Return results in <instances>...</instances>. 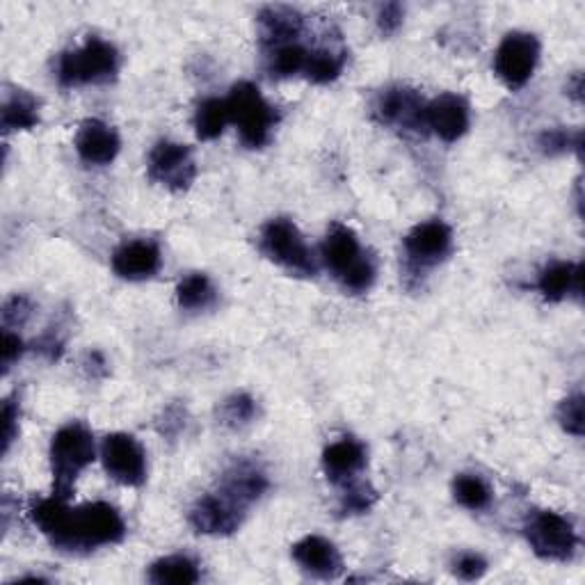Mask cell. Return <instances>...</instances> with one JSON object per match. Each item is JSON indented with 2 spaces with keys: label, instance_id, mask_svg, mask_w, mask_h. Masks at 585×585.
<instances>
[{
  "label": "cell",
  "instance_id": "obj_30",
  "mask_svg": "<svg viewBox=\"0 0 585 585\" xmlns=\"http://www.w3.org/2000/svg\"><path fill=\"white\" fill-rule=\"evenodd\" d=\"M558 421L569 434H574V437L583 434V396L581 393L569 396L561 402Z\"/></svg>",
  "mask_w": 585,
  "mask_h": 585
},
{
  "label": "cell",
  "instance_id": "obj_31",
  "mask_svg": "<svg viewBox=\"0 0 585 585\" xmlns=\"http://www.w3.org/2000/svg\"><path fill=\"white\" fill-rule=\"evenodd\" d=\"M256 408H254V400L245 393H238V396H232L229 400H225L223 406V417H225V423L229 425H245L252 421Z\"/></svg>",
  "mask_w": 585,
  "mask_h": 585
},
{
  "label": "cell",
  "instance_id": "obj_7",
  "mask_svg": "<svg viewBox=\"0 0 585 585\" xmlns=\"http://www.w3.org/2000/svg\"><path fill=\"white\" fill-rule=\"evenodd\" d=\"M526 537L533 552L544 561H569L576 552V531L558 512L540 510L526 524Z\"/></svg>",
  "mask_w": 585,
  "mask_h": 585
},
{
  "label": "cell",
  "instance_id": "obj_33",
  "mask_svg": "<svg viewBox=\"0 0 585 585\" xmlns=\"http://www.w3.org/2000/svg\"><path fill=\"white\" fill-rule=\"evenodd\" d=\"M488 572V563L483 556L479 554H462L458 561H455V574L464 581H475L481 578L483 574Z\"/></svg>",
  "mask_w": 585,
  "mask_h": 585
},
{
  "label": "cell",
  "instance_id": "obj_9",
  "mask_svg": "<svg viewBox=\"0 0 585 585\" xmlns=\"http://www.w3.org/2000/svg\"><path fill=\"white\" fill-rule=\"evenodd\" d=\"M101 460L110 479L120 485L140 488L146 481V455L131 434H107L101 444Z\"/></svg>",
  "mask_w": 585,
  "mask_h": 585
},
{
  "label": "cell",
  "instance_id": "obj_5",
  "mask_svg": "<svg viewBox=\"0 0 585 585\" xmlns=\"http://www.w3.org/2000/svg\"><path fill=\"white\" fill-rule=\"evenodd\" d=\"M229 117L238 126L240 140L249 150H259L277 124V110L264 99L259 88L243 81L232 88L227 96Z\"/></svg>",
  "mask_w": 585,
  "mask_h": 585
},
{
  "label": "cell",
  "instance_id": "obj_24",
  "mask_svg": "<svg viewBox=\"0 0 585 585\" xmlns=\"http://www.w3.org/2000/svg\"><path fill=\"white\" fill-rule=\"evenodd\" d=\"M229 117L227 99H206L199 103L195 113V131L199 140H215L225 133Z\"/></svg>",
  "mask_w": 585,
  "mask_h": 585
},
{
  "label": "cell",
  "instance_id": "obj_34",
  "mask_svg": "<svg viewBox=\"0 0 585 585\" xmlns=\"http://www.w3.org/2000/svg\"><path fill=\"white\" fill-rule=\"evenodd\" d=\"M402 17H406V10H402L400 3H387L378 12V23L384 34H393L402 25Z\"/></svg>",
  "mask_w": 585,
  "mask_h": 585
},
{
  "label": "cell",
  "instance_id": "obj_26",
  "mask_svg": "<svg viewBox=\"0 0 585 585\" xmlns=\"http://www.w3.org/2000/svg\"><path fill=\"white\" fill-rule=\"evenodd\" d=\"M343 64H346V53H337L332 49H316L309 51L305 76L318 85L332 83L335 79H339Z\"/></svg>",
  "mask_w": 585,
  "mask_h": 585
},
{
  "label": "cell",
  "instance_id": "obj_14",
  "mask_svg": "<svg viewBox=\"0 0 585 585\" xmlns=\"http://www.w3.org/2000/svg\"><path fill=\"white\" fill-rule=\"evenodd\" d=\"M425 129L439 140L458 142L469 131V103L458 94H442L425 105Z\"/></svg>",
  "mask_w": 585,
  "mask_h": 585
},
{
  "label": "cell",
  "instance_id": "obj_27",
  "mask_svg": "<svg viewBox=\"0 0 585 585\" xmlns=\"http://www.w3.org/2000/svg\"><path fill=\"white\" fill-rule=\"evenodd\" d=\"M307 60H309V51L300 42L277 44L273 47V53H270V71H273V76H279V79L298 76V73H305Z\"/></svg>",
  "mask_w": 585,
  "mask_h": 585
},
{
  "label": "cell",
  "instance_id": "obj_6",
  "mask_svg": "<svg viewBox=\"0 0 585 585\" xmlns=\"http://www.w3.org/2000/svg\"><path fill=\"white\" fill-rule=\"evenodd\" d=\"M261 249L270 261H275L277 266H281L292 275L298 277L316 275V261L309 245L305 243V236L286 217L270 219V223L264 227Z\"/></svg>",
  "mask_w": 585,
  "mask_h": 585
},
{
  "label": "cell",
  "instance_id": "obj_4",
  "mask_svg": "<svg viewBox=\"0 0 585 585\" xmlns=\"http://www.w3.org/2000/svg\"><path fill=\"white\" fill-rule=\"evenodd\" d=\"M117 49L101 37H90L81 49L62 53L58 62V81L62 88L107 83L117 76Z\"/></svg>",
  "mask_w": 585,
  "mask_h": 585
},
{
  "label": "cell",
  "instance_id": "obj_37",
  "mask_svg": "<svg viewBox=\"0 0 585 585\" xmlns=\"http://www.w3.org/2000/svg\"><path fill=\"white\" fill-rule=\"evenodd\" d=\"M30 316V305L25 298H12L6 302V309H3V320H6V327L10 325H21L25 318Z\"/></svg>",
  "mask_w": 585,
  "mask_h": 585
},
{
  "label": "cell",
  "instance_id": "obj_23",
  "mask_svg": "<svg viewBox=\"0 0 585 585\" xmlns=\"http://www.w3.org/2000/svg\"><path fill=\"white\" fill-rule=\"evenodd\" d=\"M150 581L158 585H191L199 581V569L188 556H167L152 565Z\"/></svg>",
  "mask_w": 585,
  "mask_h": 585
},
{
  "label": "cell",
  "instance_id": "obj_29",
  "mask_svg": "<svg viewBox=\"0 0 585 585\" xmlns=\"http://www.w3.org/2000/svg\"><path fill=\"white\" fill-rule=\"evenodd\" d=\"M343 494H341V512L346 515H361V512H369L373 507V503L378 501V492L359 479L341 485Z\"/></svg>",
  "mask_w": 585,
  "mask_h": 585
},
{
  "label": "cell",
  "instance_id": "obj_32",
  "mask_svg": "<svg viewBox=\"0 0 585 585\" xmlns=\"http://www.w3.org/2000/svg\"><path fill=\"white\" fill-rule=\"evenodd\" d=\"M540 146L546 152V154H561L565 150H569V146H574V150H581V133H576L574 137L563 131V129H556V131H548L542 135L540 140Z\"/></svg>",
  "mask_w": 585,
  "mask_h": 585
},
{
  "label": "cell",
  "instance_id": "obj_15",
  "mask_svg": "<svg viewBox=\"0 0 585 585\" xmlns=\"http://www.w3.org/2000/svg\"><path fill=\"white\" fill-rule=\"evenodd\" d=\"M161 268V249L154 240H129L113 254V270L129 281L150 279Z\"/></svg>",
  "mask_w": 585,
  "mask_h": 585
},
{
  "label": "cell",
  "instance_id": "obj_19",
  "mask_svg": "<svg viewBox=\"0 0 585 585\" xmlns=\"http://www.w3.org/2000/svg\"><path fill=\"white\" fill-rule=\"evenodd\" d=\"M268 490L266 473L252 462H236L232 464L219 483V492H225L240 505L249 507L254 501H259Z\"/></svg>",
  "mask_w": 585,
  "mask_h": 585
},
{
  "label": "cell",
  "instance_id": "obj_18",
  "mask_svg": "<svg viewBox=\"0 0 585 585\" xmlns=\"http://www.w3.org/2000/svg\"><path fill=\"white\" fill-rule=\"evenodd\" d=\"M366 466V449L357 439L343 437L339 442L329 444L322 453V471L335 485H346L355 481Z\"/></svg>",
  "mask_w": 585,
  "mask_h": 585
},
{
  "label": "cell",
  "instance_id": "obj_8",
  "mask_svg": "<svg viewBox=\"0 0 585 585\" xmlns=\"http://www.w3.org/2000/svg\"><path fill=\"white\" fill-rule=\"evenodd\" d=\"M540 60V42L531 32H510L503 37V42L494 55V71L496 76L510 88H524Z\"/></svg>",
  "mask_w": 585,
  "mask_h": 585
},
{
  "label": "cell",
  "instance_id": "obj_28",
  "mask_svg": "<svg viewBox=\"0 0 585 585\" xmlns=\"http://www.w3.org/2000/svg\"><path fill=\"white\" fill-rule=\"evenodd\" d=\"M453 494L460 501V505L469 510H485L492 503L490 485L481 479V475H473V473L458 475L453 483Z\"/></svg>",
  "mask_w": 585,
  "mask_h": 585
},
{
  "label": "cell",
  "instance_id": "obj_36",
  "mask_svg": "<svg viewBox=\"0 0 585 585\" xmlns=\"http://www.w3.org/2000/svg\"><path fill=\"white\" fill-rule=\"evenodd\" d=\"M17 421H19V408L14 406V400H6V406H3V453H8L12 442H14Z\"/></svg>",
  "mask_w": 585,
  "mask_h": 585
},
{
  "label": "cell",
  "instance_id": "obj_25",
  "mask_svg": "<svg viewBox=\"0 0 585 585\" xmlns=\"http://www.w3.org/2000/svg\"><path fill=\"white\" fill-rule=\"evenodd\" d=\"M176 300L181 309L204 311L215 302V288L206 275L193 273L186 279H181L176 288Z\"/></svg>",
  "mask_w": 585,
  "mask_h": 585
},
{
  "label": "cell",
  "instance_id": "obj_3",
  "mask_svg": "<svg viewBox=\"0 0 585 585\" xmlns=\"http://www.w3.org/2000/svg\"><path fill=\"white\" fill-rule=\"evenodd\" d=\"M94 437L83 423L73 421L60 428L51 442L53 496L69 501L79 475L94 462Z\"/></svg>",
  "mask_w": 585,
  "mask_h": 585
},
{
  "label": "cell",
  "instance_id": "obj_2",
  "mask_svg": "<svg viewBox=\"0 0 585 585\" xmlns=\"http://www.w3.org/2000/svg\"><path fill=\"white\" fill-rule=\"evenodd\" d=\"M322 261L346 290L363 292L376 281V264L359 245L357 234L346 225H332L322 243Z\"/></svg>",
  "mask_w": 585,
  "mask_h": 585
},
{
  "label": "cell",
  "instance_id": "obj_11",
  "mask_svg": "<svg viewBox=\"0 0 585 585\" xmlns=\"http://www.w3.org/2000/svg\"><path fill=\"white\" fill-rule=\"evenodd\" d=\"M245 505L227 496L225 492H213L202 496L193 512H191V524L197 533L204 535H232L240 528L245 520Z\"/></svg>",
  "mask_w": 585,
  "mask_h": 585
},
{
  "label": "cell",
  "instance_id": "obj_12",
  "mask_svg": "<svg viewBox=\"0 0 585 585\" xmlns=\"http://www.w3.org/2000/svg\"><path fill=\"white\" fill-rule=\"evenodd\" d=\"M453 247V232L442 219H430V223L417 225L406 236V252L410 264L417 268H430L444 261Z\"/></svg>",
  "mask_w": 585,
  "mask_h": 585
},
{
  "label": "cell",
  "instance_id": "obj_10",
  "mask_svg": "<svg viewBox=\"0 0 585 585\" xmlns=\"http://www.w3.org/2000/svg\"><path fill=\"white\" fill-rule=\"evenodd\" d=\"M150 176L167 191H188L197 176L193 152L186 144L163 140L150 154Z\"/></svg>",
  "mask_w": 585,
  "mask_h": 585
},
{
  "label": "cell",
  "instance_id": "obj_21",
  "mask_svg": "<svg viewBox=\"0 0 585 585\" xmlns=\"http://www.w3.org/2000/svg\"><path fill=\"white\" fill-rule=\"evenodd\" d=\"M259 21L264 25L266 42L277 47V44H286V42H298L296 37L302 32L305 17L292 8L273 6L259 14Z\"/></svg>",
  "mask_w": 585,
  "mask_h": 585
},
{
  "label": "cell",
  "instance_id": "obj_22",
  "mask_svg": "<svg viewBox=\"0 0 585 585\" xmlns=\"http://www.w3.org/2000/svg\"><path fill=\"white\" fill-rule=\"evenodd\" d=\"M40 124V101L25 90H14L3 101V133L28 131Z\"/></svg>",
  "mask_w": 585,
  "mask_h": 585
},
{
  "label": "cell",
  "instance_id": "obj_1",
  "mask_svg": "<svg viewBox=\"0 0 585 585\" xmlns=\"http://www.w3.org/2000/svg\"><path fill=\"white\" fill-rule=\"evenodd\" d=\"M30 520L55 548L69 554L117 544L126 535V524L110 503H88L69 507L64 499H44L30 507Z\"/></svg>",
  "mask_w": 585,
  "mask_h": 585
},
{
  "label": "cell",
  "instance_id": "obj_35",
  "mask_svg": "<svg viewBox=\"0 0 585 585\" xmlns=\"http://www.w3.org/2000/svg\"><path fill=\"white\" fill-rule=\"evenodd\" d=\"M21 352H23V341L17 335H12L10 329L6 327L3 329V343H0V357H3V369L6 371L12 369V363L21 357Z\"/></svg>",
  "mask_w": 585,
  "mask_h": 585
},
{
  "label": "cell",
  "instance_id": "obj_17",
  "mask_svg": "<svg viewBox=\"0 0 585 585\" xmlns=\"http://www.w3.org/2000/svg\"><path fill=\"white\" fill-rule=\"evenodd\" d=\"M292 561L316 578H335L343 567L339 548L320 535H307L292 546Z\"/></svg>",
  "mask_w": 585,
  "mask_h": 585
},
{
  "label": "cell",
  "instance_id": "obj_13",
  "mask_svg": "<svg viewBox=\"0 0 585 585\" xmlns=\"http://www.w3.org/2000/svg\"><path fill=\"white\" fill-rule=\"evenodd\" d=\"M376 115L382 124L400 126L408 131L425 129V103L410 88H391L380 94Z\"/></svg>",
  "mask_w": 585,
  "mask_h": 585
},
{
  "label": "cell",
  "instance_id": "obj_20",
  "mask_svg": "<svg viewBox=\"0 0 585 585\" xmlns=\"http://www.w3.org/2000/svg\"><path fill=\"white\" fill-rule=\"evenodd\" d=\"M581 277H583L581 264L558 261L542 270L537 288L544 296V300L561 302L569 296H581Z\"/></svg>",
  "mask_w": 585,
  "mask_h": 585
},
{
  "label": "cell",
  "instance_id": "obj_16",
  "mask_svg": "<svg viewBox=\"0 0 585 585\" xmlns=\"http://www.w3.org/2000/svg\"><path fill=\"white\" fill-rule=\"evenodd\" d=\"M76 152L88 165H110L120 154V135L101 120H85L76 133Z\"/></svg>",
  "mask_w": 585,
  "mask_h": 585
}]
</instances>
